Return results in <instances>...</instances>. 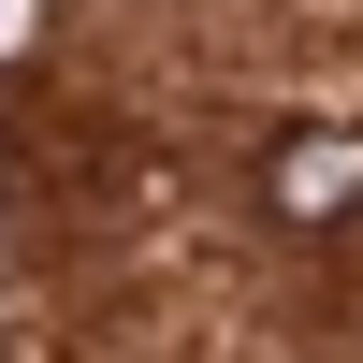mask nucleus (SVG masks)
<instances>
[{
  "mask_svg": "<svg viewBox=\"0 0 363 363\" xmlns=\"http://www.w3.org/2000/svg\"><path fill=\"white\" fill-rule=\"evenodd\" d=\"M349 203H363V131H291L277 145V218H349Z\"/></svg>",
  "mask_w": 363,
  "mask_h": 363,
  "instance_id": "f257e3e1",
  "label": "nucleus"
}]
</instances>
